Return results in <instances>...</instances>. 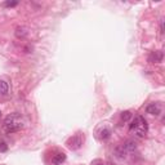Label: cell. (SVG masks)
<instances>
[{"label": "cell", "mask_w": 165, "mask_h": 165, "mask_svg": "<svg viewBox=\"0 0 165 165\" xmlns=\"http://www.w3.org/2000/svg\"><path fill=\"white\" fill-rule=\"evenodd\" d=\"M25 127V123H23V119L19 113L14 112V113H10L8 115L5 119H4V123H3V128L7 133H15V132H19L21 129Z\"/></svg>", "instance_id": "1"}, {"label": "cell", "mask_w": 165, "mask_h": 165, "mask_svg": "<svg viewBox=\"0 0 165 165\" xmlns=\"http://www.w3.org/2000/svg\"><path fill=\"white\" fill-rule=\"evenodd\" d=\"M129 129H130V133L136 134L137 137H139V138H143L148 132V124L143 116H136L134 120L132 121Z\"/></svg>", "instance_id": "2"}, {"label": "cell", "mask_w": 165, "mask_h": 165, "mask_svg": "<svg viewBox=\"0 0 165 165\" xmlns=\"http://www.w3.org/2000/svg\"><path fill=\"white\" fill-rule=\"evenodd\" d=\"M67 147L70 150H79L82 144V137L81 134H76V136H72L71 138H69L67 141Z\"/></svg>", "instance_id": "3"}, {"label": "cell", "mask_w": 165, "mask_h": 165, "mask_svg": "<svg viewBox=\"0 0 165 165\" xmlns=\"http://www.w3.org/2000/svg\"><path fill=\"white\" fill-rule=\"evenodd\" d=\"M146 112L150 113V115H154V116H159L161 113V106L159 103H150L146 108Z\"/></svg>", "instance_id": "4"}, {"label": "cell", "mask_w": 165, "mask_h": 165, "mask_svg": "<svg viewBox=\"0 0 165 165\" xmlns=\"http://www.w3.org/2000/svg\"><path fill=\"white\" fill-rule=\"evenodd\" d=\"M163 52L161 50H156V52H152L150 54V57H148V62H151V63H159V62L163 61Z\"/></svg>", "instance_id": "5"}, {"label": "cell", "mask_w": 165, "mask_h": 165, "mask_svg": "<svg viewBox=\"0 0 165 165\" xmlns=\"http://www.w3.org/2000/svg\"><path fill=\"white\" fill-rule=\"evenodd\" d=\"M15 36L17 39H25L27 35H29V30H27V27L25 26H18L17 29H15Z\"/></svg>", "instance_id": "6"}, {"label": "cell", "mask_w": 165, "mask_h": 165, "mask_svg": "<svg viewBox=\"0 0 165 165\" xmlns=\"http://www.w3.org/2000/svg\"><path fill=\"white\" fill-rule=\"evenodd\" d=\"M127 154H128V151L125 150L124 144H123V146H119V147H116V150H115V156H116L117 159H120V160H124L125 158H127Z\"/></svg>", "instance_id": "7"}, {"label": "cell", "mask_w": 165, "mask_h": 165, "mask_svg": "<svg viewBox=\"0 0 165 165\" xmlns=\"http://www.w3.org/2000/svg\"><path fill=\"white\" fill-rule=\"evenodd\" d=\"M65 160H66V155L63 154V152H57V154L53 156L52 163H53L54 165H60V164L63 163Z\"/></svg>", "instance_id": "8"}, {"label": "cell", "mask_w": 165, "mask_h": 165, "mask_svg": "<svg viewBox=\"0 0 165 165\" xmlns=\"http://www.w3.org/2000/svg\"><path fill=\"white\" fill-rule=\"evenodd\" d=\"M8 90H9V85L5 80H0V94L1 96H7Z\"/></svg>", "instance_id": "9"}, {"label": "cell", "mask_w": 165, "mask_h": 165, "mask_svg": "<svg viewBox=\"0 0 165 165\" xmlns=\"http://www.w3.org/2000/svg\"><path fill=\"white\" fill-rule=\"evenodd\" d=\"M124 147H125V150L128 151V154L129 152H133L136 150V142H133V141H128V142H125V144H124Z\"/></svg>", "instance_id": "10"}, {"label": "cell", "mask_w": 165, "mask_h": 165, "mask_svg": "<svg viewBox=\"0 0 165 165\" xmlns=\"http://www.w3.org/2000/svg\"><path fill=\"white\" fill-rule=\"evenodd\" d=\"M110 136H111V130H110V129L105 128L99 132V138L101 139H107V138H110Z\"/></svg>", "instance_id": "11"}, {"label": "cell", "mask_w": 165, "mask_h": 165, "mask_svg": "<svg viewBox=\"0 0 165 165\" xmlns=\"http://www.w3.org/2000/svg\"><path fill=\"white\" fill-rule=\"evenodd\" d=\"M130 119H132V112H130V111H124V112H121V120L128 121V120H130Z\"/></svg>", "instance_id": "12"}, {"label": "cell", "mask_w": 165, "mask_h": 165, "mask_svg": "<svg viewBox=\"0 0 165 165\" xmlns=\"http://www.w3.org/2000/svg\"><path fill=\"white\" fill-rule=\"evenodd\" d=\"M4 5L8 7V8H12V7L18 5V1H5V3H4Z\"/></svg>", "instance_id": "13"}, {"label": "cell", "mask_w": 165, "mask_h": 165, "mask_svg": "<svg viewBox=\"0 0 165 165\" xmlns=\"http://www.w3.org/2000/svg\"><path fill=\"white\" fill-rule=\"evenodd\" d=\"M7 150H8V146H7V144L4 143V142L0 143V152H5Z\"/></svg>", "instance_id": "14"}, {"label": "cell", "mask_w": 165, "mask_h": 165, "mask_svg": "<svg viewBox=\"0 0 165 165\" xmlns=\"http://www.w3.org/2000/svg\"><path fill=\"white\" fill-rule=\"evenodd\" d=\"M160 27H161V32H164V21H163V19H161V26H160Z\"/></svg>", "instance_id": "15"}, {"label": "cell", "mask_w": 165, "mask_h": 165, "mask_svg": "<svg viewBox=\"0 0 165 165\" xmlns=\"http://www.w3.org/2000/svg\"><path fill=\"white\" fill-rule=\"evenodd\" d=\"M96 165H105L103 163H98V164H96Z\"/></svg>", "instance_id": "16"}, {"label": "cell", "mask_w": 165, "mask_h": 165, "mask_svg": "<svg viewBox=\"0 0 165 165\" xmlns=\"http://www.w3.org/2000/svg\"><path fill=\"white\" fill-rule=\"evenodd\" d=\"M0 116H1V112H0Z\"/></svg>", "instance_id": "17"}]
</instances>
